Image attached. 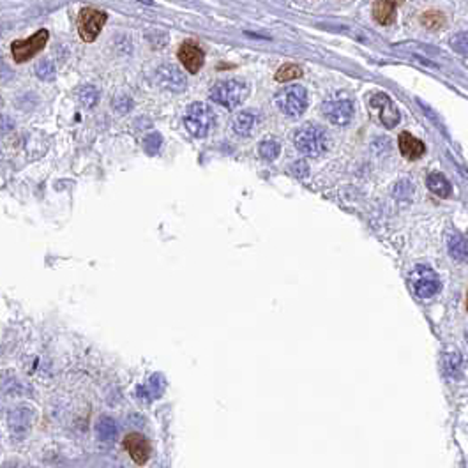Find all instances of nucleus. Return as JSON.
Returning a JSON list of instances; mask_svg holds the SVG:
<instances>
[{"label":"nucleus","instance_id":"1","mask_svg":"<svg viewBox=\"0 0 468 468\" xmlns=\"http://www.w3.org/2000/svg\"><path fill=\"white\" fill-rule=\"evenodd\" d=\"M294 141L299 152L307 156V158H318V156H322L327 150L329 145L327 133L320 126L315 124L303 126L295 133Z\"/></svg>","mask_w":468,"mask_h":468},{"label":"nucleus","instance_id":"2","mask_svg":"<svg viewBox=\"0 0 468 468\" xmlns=\"http://www.w3.org/2000/svg\"><path fill=\"white\" fill-rule=\"evenodd\" d=\"M249 94V87L241 80H224V82H218L214 87L209 92V97L214 103L221 104V106L228 108V110H233L241 103H244V100Z\"/></svg>","mask_w":468,"mask_h":468},{"label":"nucleus","instance_id":"3","mask_svg":"<svg viewBox=\"0 0 468 468\" xmlns=\"http://www.w3.org/2000/svg\"><path fill=\"white\" fill-rule=\"evenodd\" d=\"M184 124L187 131L193 137L203 138L211 133L212 126H214V112L212 108L205 103H193L187 106L186 117H184Z\"/></svg>","mask_w":468,"mask_h":468},{"label":"nucleus","instance_id":"4","mask_svg":"<svg viewBox=\"0 0 468 468\" xmlns=\"http://www.w3.org/2000/svg\"><path fill=\"white\" fill-rule=\"evenodd\" d=\"M278 106L286 117H297L303 115L307 108V91L303 85H292V87L283 89L276 97Z\"/></svg>","mask_w":468,"mask_h":468},{"label":"nucleus","instance_id":"5","mask_svg":"<svg viewBox=\"0 0 468 468\" xmlns=\"http://www.w3.org/2000/svg\"><path fill=\"white\" fill-rule=\"evenodd\" d=\"M108 20L104 11L94 8H83L78 14V34L85 43H92L100 36L101 29Z\"/></svg>","mask_w":468,"mask_h":468},{"label":"nucleus","instance_id":"6","mask_svg":"<svg viewBox=\"0 0 468 468\" xmlns=\"http://www.w3.org/2000/svg\"><path fill=\"white\" fill-rule=\"evenodd\" d=\"M48 30L41 29L39 32H36L34 36L27 39H18V41L11 43V54H13L14 62L21 64L29 60V58L36 57L39 51L43 50L48 43Z\"/></svg>","mask_w":468,"mask_h":468},{"label":"nucleus","instance_id":"7","mask_svg":"<svg viewBox=\"0 0 468 468\" xmlns=\"http://www.w3.org/2000/svg\"><path fill=\"white\" fill-rule=\"evenodd\" d=\"M410 285L415 295L421 299H430L440 290V279L433 269L426 266H417L410 274Z\"/></svg>","mask_w":468,"mask_h":468},{"label":"nucleus","instance_id":"8","mask_svg":"<svg viewBox=\"0 0 468 468\" xmlns=\"http://www.w3.org/2000/svg\"><path fill=\"white\" fill-rule=\"evenodd\" d=\"M323 115L336 126H347L353 117V103L348 97H331L323 103Z\"/></svg>","mask_w":468,"mask_h":468},{"label":"nucleus","instance_id":"9","mask_svg":"<svg viewBox=\"0 0 468 468\" xmlns=\"http://www.w3.org/2000/svg\"><path fill=\"white\" fill-rule=\"evenodd\" d=\"M369 108L377 113L378 121L386 126V128L390 129L399 122L398 108L394 106L393 100H390L387 94H382V92L375 94L373 97L369 100Z\"/></svg>","mask_w":468,"mask_h":468},{"label":"nucleus","instance_id":"10","mask_svg":"<svg viewBox=\"0 0 468 468\" xmlns=\"http://www.w3.org/2000/svg\"><path fill=\"white\" fill-rule=\"evenodd\" d=\"M124 449L131 460L138 465H145L150 458V443L140 433H129L124 438Z\"/></svg>","mask_w":468,"mask_h":468},{"label":"nucleus","instance_id":"11","mask_svg":"<svg viewBox=\"0 0 468 468\" xmlns=\"http://www.w3.org/2000/svg\"><path fill=\"white\" fill-rule=\"evenodd\" d=\"M178 60L183 62V66L186 67L189 73H198L200 69H202L203 66V51L202 48H200L198 45H195L193 41H186L180 45V48H178Z\"/></svg>","mask_w":468,"mask_h":468},{"label":"nucleus","instance_id":"12","mask_svg":"<svg viewBox=\"0 0 468 468\" xmlns=\"http://www.w3.org/2000/svg\"><path fill=\"white\" fill-rule=\"evenodd\" d=\"M158 82L163 89L183 92L186 89V78L175 66H163L158 71Z\"/></svg>","mask_w":468,"mask_h":468},{"label":"nucleus","instance_id":"13","mask_svg":"<svg viewBox=\"0 0 468 468\" xmlns=\"http://www.w3.org/2000/svg\"><path fill=\"white\" fill-rule=\"evenodd\" d=\"M258 115L255 112H241L232 119V131L237 137H249L257 128Z\"/></svg>","mask_w":468,"mask_h":468},{"label":"nucleus","instance_id":"14","mask_svg":"<svg viewBox=\"0 0 468 468\" xmlns=\"http://www.w3.org/2000/svg\"><path fill=\"white\" fill-rule=\"evenodd\" d=\"M403 0H378L373 5V16L380 25H390L396 18V8Z\"/></svg>","mask_w":468,"mask_h":468},{"label":"nucleus","instance_id":"15","mask_svg":"<svg viewBox=\"0 0 468 468\" xmlns=\"http://www.w3.org/2000/svg\"><path fill=\"white\" fill-rule=\"evenodd\" d=\"M399 150L405 156L406 159H419L424 154V143L421 140H417L415 137H412L410 133H401L398 138Z\"/></svg>","mask_w":468,"mask_h":468},{"label":"nucleus","instance_id":"16","mask_svg":"<svg viewBox=\"0 0 468 468\" xmlns=\"http://www.w3.org/2000/svg\"><path fill=\"white\" fill-rule=\"evenodd\" d=\"M449 255L454 260L465 261L468 258V241L460 233H452L449 239Z\"/></svg>","mask_w":468,"mask_h":468},{"label":"nucleus","instance_id":"17","mask_svg":"<svg viewBox=\"0 0 468 468\" xmlns=\"http://www.w3.org/2000/svg\"><path fill=\"white\" fill-rule=\"evenodd\" d=\"M165 378H163V375H154L152 378L149 380V387H140V389L137 390L138 396H141V398L145 399H154V398H159L163 394V390H165Z\"/></svg>","mask_w":468,"mask_h":468},{"label":"nucleus","instance_id":"18","mask_svg":"<svg viewBox=\"0 0 468 468\" xmlns=\"http://www.w3.org/2000/svg\"><path fill=\"white\" fill-rule=\"evenodd\" d=\"M117 431H119L117 430V423L112 417H108V415H103L97 421V424H95V433H97L100 440H103V442H110V440L115 438Z\"/></svg>","mask_w":468,"mask_h":468},{"label":"nucleus","instance_id":"19","mask_svg":"<svg viewBox=\"0 0 468 468\" xmlns=\"http://www.w3.org/2000/svg\"><path fill=\"white\" fill-rule=\"evenodd\" d=\"M428 187L431 189V193H435V195L442 196V198H445V196L451 195V184H449V180L445 177H443L442 174H430L428 175Z\"/></svg>","mask_w":468,"mask_h":468},{"label":"nucleus","instance_id":"20","mask_svg":"<svg viewBox=\"0 0 468 468\" xmlns=\"http://www.w3.org/2000/svg\"><path fill=\"white\" fill-rule=\"evenodd\" d=\"M303 76V69L299 66H295V64H285V66L279 67V71L276 73V82H290V80H295V78H301Z\"/></svg>","mask_w":468,"mask_h":468},{"label":"nucleus","instance_id":"21","mask_svg":"<svg viewBox=\"0 0 468 468\" xmlns=\"http://www.w3.org/2000/svg\"><path fill=\"white\" fill-rule=\"evenodd\" d=\"M258 152H260L261 158L267 159V161H274V159L279 156V152H281V145H279L276 140H266L260 143Z\"/></svg>","mask_w":468,"mask_h":468},{"label":"nucleus","instance_id":"22","mask_svg":"<svg viewBox=\"0 0 468 468\" xmlns=\"http://www.w3.org/2000/svg\"><path fill=\"white\" fill-rule=\"evenodd\" d=\"M163 145V137L159 133H152L143 140V147H145V152L149 156H154V154L159 152V147Z\"/></svg>","mask_w":468,"mask_h":468},{"label":"nucleus","instance_id":"23","mask_svg":"<svg viewBox=\"0 0 468 468\" xmlns=\"http://www.w3.org/2000/svg\"><path fill=\"white\" fill-rule=\"evenodd\" d=\"M97 97H100V95H97V91H95L94 87H91V85H89V87H83L82 92H80V100H82V103L87 108L94 106V104L97 103Z\"/></svg>","mask_w":468,"mask_h":468},{"label":"nucleus","instance_id":"24","mask_svg":"<svg viewBox=\"0 0 468 468\" xmlns=\"http://www.w3.org/2000/svg\"><path fill=\"white\" fill-rule=\"evenodd\" d=\"M36 75L41 80H51L55 76V66L50 60H43L41 64H38L36 67Z\"/></svg>","mask_w":468,"mask_h":468},{"label":"nucleus","instance_id":"25","mask_svg":"<svg viewBox=\"0 0 468 468\" xmlns=\"http://www.w3.org/2000/svg\"><path fill=\"white\" fill-rule=\"evenodd\" d=\"M423 23L426 27H430V29H438V25L443 23V18L438 16L436 13H428L426 16L423 18Z\"/></svg>","mask_w":468,"mask_h":468},{"label":"nucleus","instance_id":"26","mask_svg":"<svg viewBox=\"0 0 468 468\" xmlns=\"http://www.w3.org/2000/svg\"><path fill=\"white\" fill-rule=\"evenodd\" d=\"M467 309H468V297H467Z\"/></svg>","mask_w":468,"mask_h":468}]
</instances>
